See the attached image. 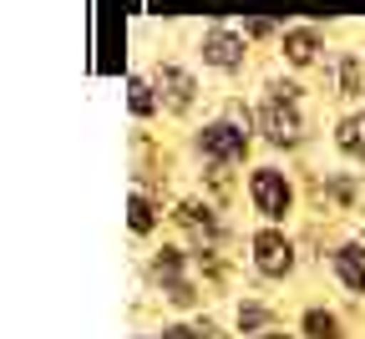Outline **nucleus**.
<instances>
[{"label":"nucleus","instance_id":"obj_9","mask_svg":"<svg viewBox=\"0 0 365 339\" xmlns=\"http://www.w3.org/2000/svg\"><path fill=\"white\" fill-rule=\"evenodd\" d=\"M284 56H289L294 66H309V61L319 56V36H314L309 26H294V31H284Z\"/></svg>","mask_w":365,"mask_h":339},{"label":"nucleus","instance_id":"obj_12","mask_svg":"<svg viewBox=\"0 0 365 339\" xmlns=\"http://www.w3.org/2000/svg\"><path fill=\"white\" fill-rule=\"evenodd\" d=\"M304 334H309V339H345V334H340V319H335L330 309H309V314H304Z\"/></svg>","mask_w":365,"mask_h":339},{"label":"nucleus","instance_id":"obj_5","mask_svg":"<svg viewBox=\"0 0 365 339\" xmlns=\"http://www.w3.org/2000/svg\"><path fill=\"white\" fill-rule=\"evenodd\" d=\"M203 61L218 66V71H239V66H244V36H234V31H208V36H203Z\"/></svg>","mask_w":365,"mask_h":339},{"label":"nucleus","instance_id":"obj_8","mask_svg":"<svg viewBox=\"0 0 365 339\" xmlns=\"http://www.w3.org/2000/svg\"><path fill=\"white\" fill-rule=\"evenodd\" d=\"M335 147H340L345 157L365 162V112H350V117L340 122V132H335Z\"/></svg>","mask_w":365,"mask_h":339},{"label":"nucleus","instance_id":"obj_19","mask_svg":"<svg viewBox=\"0 0 365 339\" xmlns=\"http://www.w3.org/2000/svg\"><path fill=\"white\" fill-rule=\"evenodd\" d=\"M259 339H289V334H259Z\"/></svg>","mask_w":365,"mask_h":339},{"label":"nucleus","instance_id":"obj_11","mask_svg":"<svg viewBox=\"0 0 365 339\" xmlns=\"http://www.w3.org/2000/svg\"><path fill=\"white\" fill-rule=\"evenodd\" d=\"M127 107H132V117H153L158 112V96H153V86L143 76H127Z\"/></svg>","mask_w":365,"mask_h":339},{"label":"nucleus","instance_id":"obj_6","mask_svg":"<svg viewBox=\"0 0 365 339\" xmlns=\"http://www.w3.org/2000/svg\"><path fill=\"white\" fill-rule=\"evenodd\" d=\"M335 278L350 288V294H365V249L360 244H345V249H335Z\"/></svg>","mask_w":365,"mask_h":339},{"label":"nucleus","instance_id":"obj_3","mask_svg":"<svg viewBox=\"0 0 365 339\" xmlns=\"http://www.w3.org/2000/svg\"><path fill=\"white\" fill-rule=\"evenodd\" d=\"M259 127H264V137L274 142V147H299V112H294V102H279V96H269V102L259 107Z\"/></svg>","mask_w":365,"mask_h":339},{"label":"nucleus","instance_id":"obj_4","mask_svg":"<svg viewBox=\"0 0 365 339\" xmlns=\"http://www.w3.org/2000/svg\"><path fill=\"white\" fill-rule=\"evenodd\" d=\"M198 147H203V157H213V162H244V152H249V132L234 127V122H213V127H203Z\"/></svg>","mask_w":365,"mask_h":339},{"label":"nucleus","instance_id":"obj_15","mask_svg":"<svg viewBox=\"0 0 365 339\" xmlns=\"http://www.w3.org/2000/svg\"><path fill=\"white\" fill-rule=\"evenodd\" d=\"M360 91H365V81H360V61L345 56V61H340V96H360Z\"/></svg>","mask_w":365,"mask_h":339},{"label":"nucleus","instance_id":"obj_2","mask_svg":"<svg viewBox=\"0 0 365 339\" xmlns=\"http://www.w3.org/2000/svg\"><path fill=\"white\" fill-rule=\"evenodd\" d=\"M254 268L264 278H284L294 268V244H289L279 228H259L254 233Z\"/></svg>","mask_w":365,"mask_h":339},{"label":"nucleus","instance_id":"obj_17","mask_svg":"<svg viewBox=\"0 0 365 339\" xmlns=\"http://www.w3.org/2000/svg\"><path fill=\"white\" fill-rule=\"evenodd\" d=\"M168 299H173L178 309H188V304H198V288H193L188 278H178V283H168Z\"/></svg>","mask_w":365,"mask_h":339},{"label":"nucleus","instance_id":"obj_13","mask_svg":"<svg viewBox=\"0 0 365 339\" xmlns=\"http://www.w3.org/2000/svg\"><path fill=\"white\" fill-rule=\"evenodd\" d=\"M127 223H132V233H153L158 213H153V203L143 198V192H132V198H127Z\"/></svg>","mask_w":365,"mask_h":339},{"label":"nucleus","instance_id":"obj_18","mask_svg":"<svg viewBox=\"0 0 365 339\" xmlns=\"http://www.w3.org/2000/svg\"><path fill=\"white\" fill-rule=\"evenodd\" d=\"M163 339H198L188 324H173V329H163Z\"/></svg>","mask_w":365,"mask_h":339},{"label":"nucleus","instance_id":"obj_7","mask_svg":"<svg viewBox=\"0 0 365 339\" xmlns=\"http://www.w3.org/2000/svg\"><path fill=\"white\" fill-rule=\"evenodd\" d=\"M158 91H163V107L188 112V102H193V76L178 71V66H163V71H158Z\"/></svg>","mask_w":365,"mask_h":339},{"label":"nucleus","instance_id":"obj_16","mask_svg":"<svg viewBox=\"0 0 365 339\" xmlns=\"http://www.w3.org/2000/svg\"><path fill=\"white\" fill-rule=\"evenodd\" d=\"M264 324H269V309H264V304H244V309H239V329H244V334H259Z\"/></svg>","mask_w":365,"mask_h":339},{"label":"nucleus","instance_id":"obj_10","mask_svg":"<svg viewBox=\"0 0 365 339\" xmlns=\"http://www.w3.org/2000/svg\"><path fill=\"white\" fill-rule=\"evenodd\" d=\"M178 223L193 228L198 238H218V218H213L208 203H182V208H178Z\"/></svg>","mask_w":365,"mask_h":339},{"label":"nucleus","instance_id":"obj_1","mask_svg":"<svg viewBox=\"0 0 365 339\" xmlns=\"http://www.w3.org/2000/svg\"><path fill=\"white\" fill-rule=\"evenodd\" d=\"M249 198H254V208H259L269 223H279V218L294 208V187H289V177H284L279 167H254V172H249Z\"/></svg>","mask_w":365,"mask_h":339},{"label":"nucleus","instance_id":"obj_14","mask_svg":"<svg viewBox=\"0 0 365 339\" xmlns=\"http://www.w3.org/2000/svg\"><path fill=\"white\" fill-rule=\"evenodd\" d=\"M153 273H158L163 283H178V278H182V249H163V254L153 259Z\"/></svg>","mask_w":365,"mask_h":339}]
</instances>
